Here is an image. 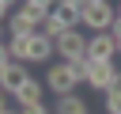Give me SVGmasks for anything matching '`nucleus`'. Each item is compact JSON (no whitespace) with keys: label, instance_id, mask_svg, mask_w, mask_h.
Segmentation results:
<instances>
[{"label":"nucleus","instance_id":"nucleus-13","mask_svg":"<svg viewBox=\"0 0 121 114\" xmlns=\"http://www.w3.org/2000/svg\"><path fill=\"white\" fill-rule=\"evenodd\" d=\"M23 4H30V8H42V11H53V8H57V0H23Z\"/></svg>","mask_w":121,"mask_h":114},{"label":"nucleus","instance_id":"nucleus-16","mask_svg":"<svg viewBox=\"0 0 121 114\" xmlns=\"http://www.w3.org/2000/svg\"><path fill=\"white\" fill-rule=\"evenodd\" d=\"M110 91H121V68H117V76H113V84H110Z\"/></svg>","mask_w":121,"mask_h":114},{"label":"nucleus","instance_id":"nucleus-6","mask_svg":"<svg viewBox=\"0 0 121 114\" xmlns=\"http://www.w3.org/2000/svg\"><path fill=\"white\" fill-rule=\"evenodd\" d=\"M30 80H34V76H30V68H26L23 61H11V65L0 72V91H4V95H19Z\"/></svg>","mask_w":121,"mask_h":114},{"label":"nucleus","instance_id":"nucleus-4","mask_svg":"<svg viewBox=\"0 0 121 114\" xmlns=\"http://www.w3.org/2000/svg\"><path fill=\"white\" fill-rule=\"evenodd\" d=\"M42 84L60 99V95H72V91H76L79 76L72 72V65H68V61H57V65H49V68H45V80H42Z\"/></svg>","mask_w":121,"mask_h":114},{"label":"nucleus","instance_id":"nucleus-12","mask_svg":"<svg viewBox=\"0 0 121 114\" xmlns=\"http://www.w3.org/2000/svg\"><path fill=\"white\" fill-rule=\"evenodd\" d=\"M19 114H49V106L45 103H26V106H19Z\"/></svg>","mask_w":121,"mask_h":114},{"label":"nucleus","instance_id":"nucleus-8","mask_svg":"<svg viewBox=\"0 0 121 114\" xmlns=\"http://www.w3.org/2000/svg\"><path fill=\"white\" fill-rule=\"evenodd\" d=\"M113 76H117V65L113 61H91V68H87V80L83 84H91L95 91H110V84H113Z\"/></svg>","mask_w":121,"mask_h":114},{"label":"nucleus","instance_id":"nucleus-1","mask_svg":"<svg viewBox=\"0 0 121 114\" xmlns=\"http://www.w3.org/2000/svg\"><path fill=\"white\" fill-rule=\"evenodd\" d=\"M8 53H11V61H23V65H45L57 57V46H53V38H45L38 30L30 38H8Z\"/></svg>","mask_w":121,"mask_h":114},{"label":"nucleus","instance_id":"nucleus-2","mask_svg":"<svg viewBox=\"0 0 121 114\" xmlns=\"http://www.w3.org/2000/svg\"><path fill=\"white\" fill-rule=\"evenodd\" d=\"M76 27H79V11H76L72 4H57V8L45 15V23H42V34L57 42L64 30H76Z\"/></svg>","mask_w":121,"mask_h":114},{"label":"nucleus","instance_id":"nucleus-14","mask_svg":"<svg viewBox=\"0 0 121 114\" xmlns=\"http://www.w3.org/2000/svg\"><path fill=\"white\" fill-rule=\"evenodd\" d=\"M11 65V53H8V42H0V72Z\"/></svg>","mask_w":121,"mask_h":114},{"label":"nucleus","instance_id":"nucleus-22","mask_svg":"<svg viewBox=\"0 0 121 114\" xmlns=\"http://www.w3.org/2000/svg\"><path fill=\"white\" fill-rule=\"evenodd\" d=\"M0 42H4V23H0Z\"/></svg>","mask_w":121,"mask_h":114},{"label":"nucleus","instance_id":"nucleus-21","mask_svg":"<svg viewBox=\"0 0 121 114\" xmlns=\"http://www.w3.org/2000/svg\"><path fill=\"white\" fill-rule=\"evenodd\" d=\"M113 8H117V15H121V0H117V4H113Z\"/></svg>","mask_w":121,"mask_h":114},{"label":"nucleus","instance_id":"nucleus-20","mask_svg":"<svg viewBox=\"0 0 121 114\" xmlns=\"http://www.w3.org/2000/svg\"><path fill=\"white\" fill-rule=\"evenodd\" d=\"M4 114H19V110H15V106H8V110H4Z\"/></svg>","mask_w":121,"mask_h":114},{"label":"nucleus","instance_id":"nucleus-23","mask_svg":"<svg viewBox=\"0 0 121 114\" xmlns=\"http://www.w3.org/2000/svg\"><path fill=\"white\" fill-rule=\"evenodd\" d=\"M117 53H121V42H117Z\"/></svg>","mask_w":121,"mask_h":114},{"label":"nucleus","instance_id":"nucleus-24","mask_svg":"<svg viewBox=\"0 0 121 114\" xmlns=\"http://www.w3.org/2000/svg\"><path fill=\"white\" fill-rule=\"evenodd\" d=\"M57 4H64V0H57Z\"/></svg>","mask_w":121,"mask_h":114},{"label":"nucleus","instance_id":"nucleus-9","mask_svg":"<svg viewBox=\"0 0 121 114\" xmlns=\"http://www.w3.org/2000/svg\"><path fill=\"white\" fill-rule=\"evenodd\" d=\"M57 114H91V110H87V103L72 91V95H60V99H57Z\"/></svg>","mask_w":121,"mask_h":114},{"label":"nucleus","instance_id":"nucleus-3","mask_svg":"<svg viewBox=\"0 0 121 114\" xmlns=\"http://www.w3.org/2000/svg\"><path fill=\"white\" fill-rule=\"evenodd\" d=\"M113 19H117V8H113L110 0L91 4V8H83V11H79V27H87L91 34H106V30L113 27Z\"/></svg>","mask_w":121,"mask_h":114},{"label":"nucleus","instance_id":"nucleus-5","mask_svg":"<svg viewBox=\"0 0 121 114\" xmlns=\"http://www.w3.org/2000/svg\"><path fill=\"white\" fill-rule=\"evenodd\" d=\"M53 46H57V57H60V61H79V57H87V34H83L79 27H76V30H64Z\"/></svg>","mask_w":121,"mask_h":114},{"label":"nucleus","instance_id":"nucleus-7","mask_svg":"<svg viewBox=\"0 0 121 114\" xmlns=\"http://www.w3.org/2000/svg\"><path fill=\"white\" fill-rule=\"evenodd\" d=\"M117 57V42L113 34H87V61H113Z\"/></svg>","mask_w":121,"mask_h":114},{"label":"nucleus","instance_id":"nucleus-15","mask_svg":"<svg viewBox=\"0 0 121 114\" xmlns=\"http://www.w3.org/2000/svg\"><path fill=\"white\" fill-rule=\"evenodd\" d=\"M110 34H113V42H121V15L113 19V27H110Z\"/></svg>","mask_w":121,"mask_h":114},{"label":"nucleus","instance_id":"nucleus-11","mask_svg":"<svg viewBox=\"0 0 121 114\" xmlns=\"http://www.w3.org/2000/svg\"><path fill=\"white\" fill-rule=\"evenodd\" d=\"M106 114H121V91H106Z\"/></svg>","mask_w":121,"mask_h":114},{"label":"nucleus","instance_id":"nucleus-17","mask_svg":"<svg viewBox=\"0 0 121 114\" xmlns=\"http://www.w3.org/2000/svg\"><path fill=\"white\" fill-rule=\"evenodd\" d=\"M8 15H11V8H8V4H0V23H4Z\"/></svg>","mask_w":121,"mask_h":114},{"label":"nucleus","instance_id":"nucleus-10","mask_svg":"<svg viewBox=\"0 0 121 114\" xmlns=\"http://www.w3.org/2000/svg\"><path fill=\"white\" fill-rule=\"evenodd\" d=\"M42 95H45V84H42V80H30L15 99H19V106H26V103H42Z\"/></svg>","mask_w":121,"mask_h":114},{"label":"nucleus","instance_id":"nucleus-18","mask_svg":"<svg viewBox=\"0 0 121 114\" xmlns=\"http://www.w3.org/2000/svg\"><path fill=\"white\" fill-rule=\"evenodd\" d=\"M4 110H8V95L0 91V114H4Z\"/></svg>","mask_w":121,"mask_h":114},{"label":"nucleus","instance_id":"nucleus-19","mask_svg":"<svg viewBox=\"0 0 121 114\" xmlns=\"http://www.w3.org/2000/svg\"><path fill=\"white\" fill-rule=\"evenodd\" d=\"M0 4H8V8H15V4H19V0H0Z\"/></svg>","mask_w":121,"mask_h":114}]
</instances>
